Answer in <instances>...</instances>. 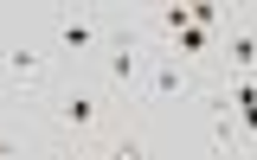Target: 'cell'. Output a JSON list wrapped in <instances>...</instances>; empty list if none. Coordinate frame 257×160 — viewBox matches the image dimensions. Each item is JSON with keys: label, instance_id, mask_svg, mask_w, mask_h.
Wrapping results in <instances>:
<instances>
[{"label": "cell", "instance_id": "cell-1", "mask_svg": "<svg viewBox=\"0 0 257 160\" xmlns=\"http://www.w3.org/2000/svg\"><path fill=\"white\" fill-rule=\"evenodd\" d=\"M155 52H161V38H148L135 13H128V20H116L109 45H103V90H109V96H148Z\"/></svg>", "mask_w": 257, "mask_h": 160}, {"label": "cell", "instance_id": "cell-2", "mask_svg": "<svg viewBox=\"0 0 257 160\" xmlns=\"http://www.w3.org/2000/svg\"><path fill=\"white\" fill-rule=\"evenodd\" d=\"M52 128L64 134V148H90L109 134V90L103 84H64L58 102H52Z\"/></svg>", "mask_w": 257, "mask_h": 160}, {"label": "cell", "instance_id": "cell-3", "mask_svg": "<svg viewBox=\"0 0 257 160\" xmlns=\"http://www.w3.org/2000/svg\"><path fill=\"white\" fill-rule=\"evenodd\" d=\"M109 32H116V13H103V6H58L52 13V38L64 58H96L109 45Z\"/></svg>", "mask_w": 257, "mask_h": 160}, {"label": "cell", "instance_id": "cell-4", "mask_svg": "<svg viewBox=\"0 0 257 160\" xmlns=\"http://www.w3.org/2000/svg\"><path fill=\"white\" fill-rule=\"evenodd\" d=\"M52 84V58H45V45H32V38H7L0 45V90L7 96H26V90H45Z\"/></svg>", "mask_w": 257, "mask_h": 160}, {"label": "cell", "instance_id": "cell-5", "mask_svg": "<svg viewBox=\"0 0 257 160\" xmlns=\"http://www.w3.org/2000/svg\"><path fill=\"white\" fill-rule=\"evenodd\" d=\"M206 84H212V77H206L199 64L174 58L167 45L155 52V70H148V96H155V102H174V96H206Z\"/></svg>", "mask_w": 257, "mask_h": 160}, {"label": "cell", "instance_id": "cell-6", "mask_svg": "<svg viewBox=\"0 0 257 160\" xmlns=\"http://www.w3.org/2000/svg\"><path fill=\"white\" fill-rule=\"evenodd\" d=\"M219 90H225V102H231L238 141H244V148H257V84H251V77H231V70H225V77H219Z\"/></svg>", "mask_w": 257, "mask_h": 160}, {"label": "cell", "instance_id": "cell-7", "mask_svg": "<svg viewBox=\"0 0 257 160\" xmlns=\"http://www.w3.org/2000/svg\"><path fill=\"white\" fill-rule=\"evenodd\" d=\"M257 64V32H244L238 20H231V32L219 38V70H231V77H251Z\"/></svg>", "mask_w": 257, "mask_h": 160}, {"label": "cell", "instance_id": "cell-8", "mask_svg": "<svg viewBox=\"0 0 257 160\" xmlns=\"http://www.w3.org/2000/svg\"><path fill=\"white\" fill-rule=\"evenodd\" d=\"M96 160H148V148H142L135 134H116V141H109V148H103Z\"/></svg>", "mask_w": 257, "mask_h": 160}, {"label": "cell", "instance_id": "cell-9", "mask_svg": "<svg viewBox=\"0 0 257 160\" xmlns=\"http://www.w3.org/2000/svg\"><path fill=\"white\" fill-rule=\"evenodd\" d=\"M58 160H96V154H90V148H64Z\"/></svg>", "mask_w": 257, "mask_h": 160}, {"label": "cell", "instance_id": "cell-10", "mask_svg": "<svg viewBox=\"0 0 257 160\" xmlns=\"http://www.w3.org/2000/svg\"><path fill=\"white\" fill-rule=\"evenodd\" d=\"M238 26H244V32H257V6H251V13H238Z\"/></svg>", "mask_w": 257, "mask_h": 160}, {"label": "cell", "instance_id": "cell-11", "mask_svg": "<svg viewBox=\"0 0 257 160\" xmlns=\"http://www.w3.org/2000/svg\"><path fill=\"white\" fill-rule=\"evenodd\" d=\"M7 102H13V96H7V90H0V109H7Z\"/></svg>", "mask_w": 257, "mask_h": 160}, {"label": "cell", "instance_id": "cell-12", "mask_svg": "<svg viewBox=\"0 0 257 160\" xmlns=\"http://www.w3.org/2000/svg\"><path fill=\"white\" fill-rule=\"evenodd\" d=\"M0 45H7V32H0Z\"/></svg>", "mask_w": 257, "mask_h": 160}]
</instances>
